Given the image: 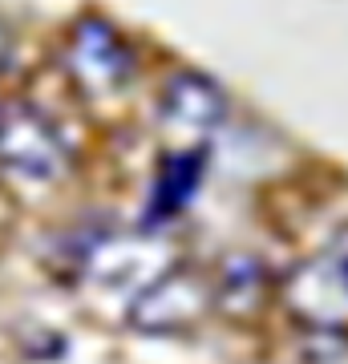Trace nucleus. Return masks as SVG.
I'll use <instances>...</instances> for the list:
<instances>
[{"label":"nucleus","mask_w":348,"mask_h":364,"mask_svg":"<svg viewBox=\"0 0 348 364\" xmlns=\"http://www.w3.org/2000/svg\"><path fill=\"white\" fill-rule=\"evenodd\" d=\"M170 267V251L154 235H110L85 255L90 284L105 291H146Z\"/></svg>","instance_id":"7ed1b4c3"},{"label":"nucleus","mask_w":348,"mask_h":364,"mask_svg":"<svg viewBox=\"0 0 348 364\" xmlns=\"http://www.w3.org/2000/svg\"><path fill=\"white\" fill-rule=\"evenodd\" d=\"M206 304H211V284L194 272H174L162 275L154 284L138 291L130 320L142 332H174V328H191L203 320Z\"/></svg>","instance_id":"39448f33"},{"label":"nucleus","mask_w":348,"mask_h":364,"mask_svg":"<svg viewBox=\"0 0 348 364\" xmlns=\"http://www.w3.org/2000/svg\"><path fill=\"white\" fill-rule=\"evenodd\" d=\"M0 170L25 186H53L69 170V150L61 134L37 105L0 109Z\"/></svg>","instance_id":"f257e3e1"},{"label":"nucleus","mask_w":348,"mask_h":364,"mask_svg":"<svg viewBox=\"0 0 348 364\" xmlns=\"http://www.w3.org/2000/svg\"><path fill=\"white\" fill-rule=\"evenodd\" d=\"M203 146L199 150H179V154H167L162 170L154 178V191H150V219H170L179 215L186 203L199 191V178H203Z\"/></svg>","instance_id":"0eeeda50"},{"label":"nucleus","mask_w":348,"mask_h":364,"mask_svg":"<svg viewBox=\"0 0 348 364\" xmlns=\"http://www.w3.org/2000/svg\"><path fill=\"white\" fill-rule=\"evenodd\" d=\"M0 57H4V33H0Z\"/></svg>","instance_id":"6e6552de"},{"label":"nucleus","mask_w":348,"mask_h":364,"mask_svg":"<svg viewBox=\"0 0 348 364\" xmlns=\"http://www.w3.org/2000/svg\"><path fill=\"white\" fill-rule=\"evenodd\" d=\"M284 299L304 324L348 328V227L288 275Z\"/></svg>","instance_id":"f03ea898"},{"label":"nucleus","mask_w":348,"mask_h":364,"mask_svg":"<svg viewBox=\"0 0 348 364\" xmlns=\"http://www.w3.org/2000/svg\"><path fill=\"white\" fill-rule=\"evenodd\" d=\"M130 69H134V61H130L126 41L117 37L110 25L85 21L73 33V73H78V81L85 90L114 93L130 77Z\"/></svg>","instance_id":"423d86ee"},{"label":"nucleus","mask_w":348,"mask_h":364,"mask_svg":"<svg viewBox=\"0 0 348 364\" xmlns=\"http://www.w3.org/2000/svg\"><path fill=\"white\" fill-rule=\"evenodd\" d=\"M162 130L182 146V150H199V146L219 130L223 114H227V97L211 77L203 73H174L162 90Z\"/></svg>","instance_id":"20e7f679"}]
</instances>
